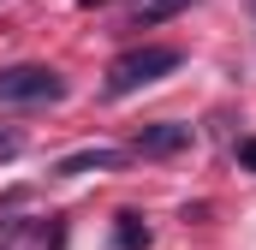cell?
<instances>
[{"mask_svg":"<svg viewBox=\"0 0 256 250\" xmlns=\"http://www.w3.org/2000/svg\"><path fill=\"white\" fill-rule=\"evenodd\" d=\"M78 6H108V0H78Z\"/></svg>","mask_w":256,"mask_h":250,"instance_id":"cell-10","label":"cell"},{"mask_svg":"<svg viewBox=\"0 0 256 250\" xmlns=\"http://www.w3.org/2000/svg\"><path fill=\"white\" fill-rule=\"evenodd\" d=\"M18 149H24V137H18V131L6 125V131H0V155H18Z\"/></svg>","mask_w":256,"mask_h":250,"instance_id":"cell-8","label":"cell"},{"mask_svg":"<svg viewBox=\"0 0 256 250\" xmlns=\"http://www.w3.org/2000/svg\"><path fill=\"white\" fill-rule=\"evenodd\" d=\"M90 167H120V149H78V155H66L60 167V179H78V173H90Z\"/></svg>","mask_w":256,"mask_h":250,"instance_id":"cell-4","label":"cell"},{"mask_svg":"<svg viewBox=\"0 0 256 250\" xmlns=\"http://www.w3.org/2000/svg\"><path fill=\"white\" fill-rule=\"evenodd\" d=\"M66 78L54 66H0V102H60Z\"/></svg>","mask_w":256,"mask_h":250,"instance_id":"cell-2","label":"cell"},{"mask_svg":"<svg viewBox=\"0 0 256 250\" xmlns=\"http://www.w3.org/2000/svg\"><path fill=\"white\" fill-rule=\"evenodd\" d=\"M18 244L24 250H60V226L54 220H24L18 226Z\"/></svg>","mask_w":256,"mask_h":250,"instance_id":"cell-6","label":"cell"},{"mask_svg":"<svg viewBox=\"0 0 256 250\" xmlns=\"http://www.w3.org/2000/svg\"><path fill=\"white\" fill-rule=\"evenodd\" d=\"M179 66V48H131L108 66V96H131V90H149L161 84L167 72Z\"/></svg>","mask_w":256,"mask_h":250,"instance_id":"cell-1","label":"cell"},{"mask_svg":"<svg viewBox=\"0 0 256 250\" xmlns=\"http://www.w3.org/2000/svg\"><path fill=\"white\" fill-rule=\"evenodd\" d=\"M238 167H250V173H256V137H244V143H238Z\"/></svg>","mask_w":256,"mask_h":250,"instance_id":"cell-9","label":"cell"},{"mask_svg":"<svg viewBox=\"0 0 256 250\" xmlns=\"http://www.w3.org/2000/svg\"><path fill=\"white\" fill-rule=\"evenodd\" d=\"M149 244V226L137 220V214H120V226H114V250H143Z\"/></svg>","mask_w":256,"mask_h":250,"instance_id":"cell-7","label":"cell"},{"mask_svg":"<svg viewBox=\"0 0 256 250\" xmlns=\"http://www.w3.org/2000/svg\"><path fill=\"white\" fill-rule=\"evenodd\" d=\"M196 0H137V12H131V30H155L161 18H173V12H185Z\"/></svg>","mask_w":256,"mask_h":250,"instance_id":"cell-5","label":"cell"},{"mask_svg":"<svg viewBox=\"0 0 256 250\" xmlns=\"http://www.w3.org/2000/svg\"><path fill=\"white\" fill-rule=\"evenodd\" d=\"M131 149H137V155H179V149H191V125L155 120V125H143V131L131 137Z\"/></svg>","mask_w":256,"mask_h":250,"instance_id":"cell-3","label":"cell"}]
</instances>
